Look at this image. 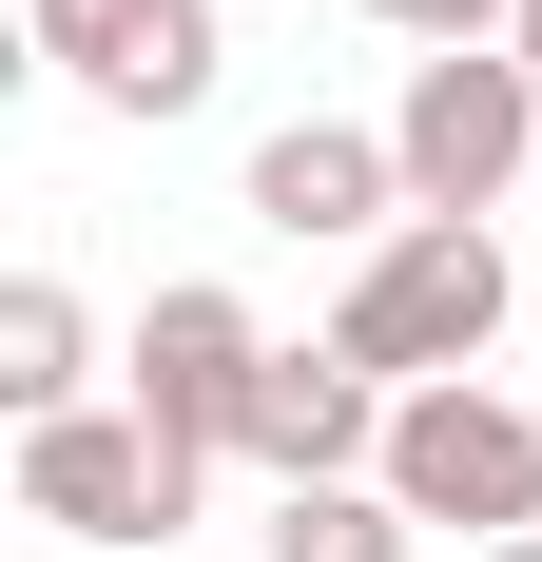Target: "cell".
Wrapping results in <instances>:
<instances>
[{"label":"cell","mask_w":542,"mask_h":562,"mask_svg":"<svg viewBox=\"0 0 542 562\" xmlns=\"http://www.w3.org/2000/svg\"><path fill=\"white\" fill-rule=\"evenodd\" d=\"M252 214L271 233H407V156H387V136H349V116H291V136H271L252 156Z\"/></svg>","instance_id":"obj_8"},{"label":"cell","mask_w":542,"mask_h":562,"mask_svg":"<svg viewBox=\"0 0 542 562\" xmlns=\"http://www.w3.org/2000/svg\"><path fill=\"white\" fill-rule=\"evenodd\" d=\"M427 543V524L387 505V485H291V505H271V562H407Z\"/></svg>","instance_id":"obj_10"},{"label":"cell","mask_w":542,"mask_h":562,"mask_svg":"<svg viewBox=\"0 0 542 562\" xmlns=\"http://www.w3.org/2000/svg\"><path fill=\"white\" fill-rule=\"evenodd\" d=\"M78 349H98V330H78V291H58V272L0 291V407H20V427H58V407H78Z\"/></svg>","instance_id":"obj_9"},{"label":"cell","mask_w":542,"mask_h":562,"mask_svg":"<svg viewBox=\"0 0 542 562\" xmlns=\"http://www.w3.org/2000/svg\"><path fill=\"white\" fill-rule=\"evenodd\" d=\"M504 58H523V78H542V0H523V20H504Z\"/></svg>","instance_id":"obj_12"},{"label":"cell","mask_w":542,"mask_h":562,"mask_svg":"<svg viewBox=\"0 0 542 562\" xmlns=\"http://www.w3.org/2000/svg\"><path fill=\"white\" fill-rule=\"evenodd\" d=\"M407 524H465V543H523L542 524V407L504 389H407L387 407V465H369Z\"/></svg>","instance_id":"obj_3"},{"label":"cell","mask_w":542,"mask_h":562,"mask_svg":"<svg viewBox=\"0 0 542 562\" xmlns=\"http://www.w3.org/2000/svg\"><path fill=\"white\" fill-rule=\"evenodd\" d=\"M485 562H542V524H523V543H485Z\"/></svg>","instance_id":"obj_13"},{"label":"cell","mask_w":542,"mask_h":562,"mask_svg":"<svg viewBox=\"0 0 542 562\" xmlns=\"http://www.w3.org/2000/svg\"><path fill=\"white\" fill-rule=\"evenodd\" d=\"M194 485H214V465L156 447L136 407H58V427H20V524H58V543H174Z\"/></svg>","instance_id":"obj_4"},{"label":"cell","mask_w":542,"mask_h":562,"mask_svg":"<svg viewBox=\"0 0 542 562\" xmlns=\"http://www.w3.org/2000/svg\"><path fill=\"white\" fill-rule=\"evenodd\" d=\"M233 447H252L271 485H369V465H387V389L349 369V349H271V369H252V427H233Z\"/></svg>","instance_id":"obj_7"},{"label":"cell","mask_w":542,"mask_h":562,"mask_svg":"<svg viewBox=\"0 0 542 562\" xmlns=\"http://www.w3.org/2000/svg\"><path fill=\"white\" fill-rule=\"evenodd\" d=\"M20 40L116 116H194L214 98V0H20Z\"/></svg>","instance_id":"obj_5"},{"label":"cell","mask_w":542,"mask_h":562,"mask_svg":"<svg viewBox=\"0 0 542 562\" xmlns=\"http://www.w3.org/2000/svg\"><path fill=\"white\" fill-rule=\"evenodd\" d=\"M387 156H407V214H504V194H542V78H523L504 40L407 58V116H387Z\"/></svg>","instance_id":"obj_2"},{"label":"cell","mask_w":542,"mask_h":562,"mask_svg":"<svg viewBox=\"0 0 542 562\" xmlns=\"http://www.w3.org/2000/svg\"><path fill=\"white\" fill-rule=\"evenodd\" d=\"M252 369H271V330L233 291H156V311H136V427H156V447L214 465L233 427H252Z\"/></svg>","instance_id":"obj_6"},{"label":"cell","mask_w":542,"mask_h":562,"mask_svg":"<svg viewBox=\"0 0 542 562\" xmlns=\"http://www.w3.org/2000/svg\"><path fill=\"white\" fill-rule=\"evenodd\" d=\"M369 20H387V40H427V58H445V40H504L523 0H369Z\"/></svg>","instance_id":"obj_11"},{"label":"cell","mask_w":542,"mask_h":562,"mask_svg":"<svg viewBox=\"0 0 542 562\" xmlns=\"http://www.w3.org/2000/svg\"><path fill=\"white\" fill-rule=\"evenodd\" d=\"M504 291H523V272H504V233H485V214H407L369 272H349L329 349H349L387 407H407V389H465V349L504 330Z\"/></svg>","instance_id":"obj_1"}]
</instances>
